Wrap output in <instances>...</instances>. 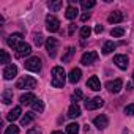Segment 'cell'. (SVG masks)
<instances>
[{
  "label": "cell",
  "mask_w": 134,
  "mask_h": 134,
  "mask_svg": "<svg viewBox=\"0 0 134 134\" xmlns=\"http://www.w3.org/2000/svg\"><path fill=\"white\" fill-rule=\"evenodd\" d=\"M65 81H66V73H65V70L62 68V66H54V68H52V81H51L52 87H55V88H63Z\"/></svg>",
  "instance_id": "cell-1"
},
{
  "label": "cell",
  "mask_w": 134,
  "mask_h": 134,
  "mask_svg": "<svg viewBox=\"0 0 134 134\" xmlns=\"http://www.w3.org/2000/svg\"><path fill=\"white\" fill-rule=\"evenodd\" d=\"M36 79L33 76H22L18 82H16V88L19 90H30V88H35L36 87Z\"/></svg>",
  "instance_id": "cell-2"
},
{
  "label": "cell",
  "mask_w": 134,
  "mask_h": 134,
  "mask_svg": "<svg viewBox=\"0 0 134 134\" xmlns=\"http://www.w3.org/2000/svg\"><path fill=\"white\" fill-rule=\"evenodd\" d=\"M98 58H99L98 52H95V51H88V52H85V54L81 57V63H82V65H85V66H90V65L96 63V62H98Z\"/></svg>",
  "instance_id": "cell-3"
},
{
  "label": "cell",
  "mask_w": 134,
  "mask_h": 134,
  "mask_svg": "<svg viewBox=\"0 0 134 134\" xmlns=\"http://www.w3.org/2000/svg\"><path fill=\"white\" fill-rule=\"evenodd\" d=\"M41 58L40 57H30L27 62H25V68L29 71H33V73H38L41 71Z\"/></svg>",
  "instance_id": "cell-4"
},
{
  "label": "cell",
  "mask_w": 134,
  "mask_h": 134,
  "mask_svg": "<svg viewBox=\"0 0 134 134\" xmlns=\"http://www.w3.org/2000/svg\"><path fill=\"white\" fill-rule=\"evenodd\" d=\"M46 29L51 32V33H55L58 29H60V21L54 16V14H49L46 18Z\"/></svg>",
  "instance_id": "cell-5"
},
{
  "label": "cell",
  "mask_w": 134,
  "mask_h": 134,
  "mask_svg": "<svg viewBox=\"0 0 134 134\" xmlns=\"http://www.w3.org/2000/svg\"><path fill=\"white\" fill-rule=\"evenodd\" d=\"M106 88L109 90V93H120L121 88H123V81L121 79H115V81H109L106 84Z\"/></svg>",
  "instance_id": "cell-6"
},
{
  "label": "cell",
  "mask_w": 134,
  "mask_h": 134,
  "mask_svg": "<svg viewBox=\"0 0 134 134\" xmlns=\"http://www.w3.org/2000/svg\"><path fill=\"white\" fill-rule=\"evenodd\" d=\"M103 106H104V99L99 98V96L85 101V109H87V110H95V109H99V107H103Z\"/></svg>",
  "instance_id": "cell-7"
},
{
  "label": "cell",
  "mask_w": 134,
  "mask_h": 134,
  "mask_svg": "<svg viewBox=\"0 0 134 134\" xmlns=\"http://www.w3.org/2000/svg\"><path fill=\"white\" fill-rule=\"evenodd\" d=\"M18 74V66L16 65H7L3 70V79L5 81H11L13 77H16Z\"/></svg>",
  "instance_id": "cell-8"
},
{
  "label": "cell",
  "mask_w": 134,
  "mask_h": 134,
  "mask_svg": "<svg viewBox=\"0 0 134 134\" xmlns=\"http://www.w3.org/2000/svg\"><path fill=\"white\" fill-rule=\"evenodd\" d=\"M7 43H8L10 47L18 49V46L22 43V33H11V35L8 36V40H7Z\"/></svg>",
  "instance_id": "cell-9"
},
{
  "label": "cell",
  "mask_w": 134,
  "mask_h": 134,
  "mask_svg": "<svg viewBox=\"0 0 134 134\" xmlns=\"http://www.w3.org/2000/svg\"><path fill=\"white\" fill-rule=\"evenodd\" d=\"M57 47H58V41L55 40V38H47L46 40V49H47V52H49V55L54 58L55 57V54H57Z\"/></svg>",
  "instance_id": "cell-10"
},
{
  "label": "cell",
  "mask_w": 134,
  "mask_h": 134,
  "mask_svg": "<svg viewBox=\"0 0 134 134\" xmlns=\"http://www.w3.org/2000/svg\"><path fill=\"white\" fill-rule=\"evenodd\" d=\"M30 52H32V46H30L29 43H21V44L18 46V49H16V57H18V58H22V57L29 55Z\"/></svg>",
  "instance_id": "cell-11"
},
{
  "label": "cell",
  "mask_w": 134,
  "mask_h": 134,
  "mask_svg": "<svg viewBox=\"0 0 134 134\" xmlns=\"http://www.w3.org/2000/svg\"><path fill=\"white\" fill-rule=\"evenodd\" d=\"M114 63L118 66L120 70H126V68H128V65H129V60H128V57H126V55L118 54V55H115V57H114Z\"/></svg>",
  "instance_id": "cell-12"
},
{
  "label": "cell",
  "mask_w": 134,
  "mask_h": 134,
  "mask_svg": "<svg viewBox=\"0 0 134 134\" xmlns=\"http://www.w3.org/2000/svg\"><path fill=\"white\" fill-rule=\"evenodd\" d=\"M93 125H95L98 129H106V128L109 126V118H107L106 115H98V117H95Z\"/></svg>",
  "instance_id": "cell-13"
},
{
  "label": "cell",
  "mask_w": 134,
  "mask_h": 134,
  "mask_svg": "<svg viewBox=\"0 0 134 134\" xmlns=\"http://www.w3.org/2000/svg\"><path fill=\"white\" fill-rule=\"evenodd\" d=\"M87 87H88L90 90H93V92H98V90H101V82H99L98 76H92V77L87 81Z\"/></svg>",
  "instance_id": "cell-14"
},
{
  "label": "cell",
  "mask_w": 134,
  "mask_h": 134,
  "mask_svg": "<svg viewBox=\"0 0 134 134\" xmlns=\"http://www.w3.org/2000/svg\"><path fill=\"white\" fill-rule=\"evenodd\" d=\"M81 76H82V71H81L79 68H73V70L70 71V74H68V81H70L71 84H76V82L81 81Z\"/></svg>",
  "instance_id": "cell-15"
},
{
  "label": "cell",
  "mask_w": 134,
  "mask_h": 134,
  "mask_svg": "<svg viewBox=\"0 0 134 134\" xmlns=\"http://www.w3.org/2000/svg\"><path fill=\"white\" fill-rule=\"evenodd\" d=\"M19 101H21V104H25V106H29V104H33V103L36 101V96H35L32 92H29V93H24V95L19 98Z\"/></svg>",
  "instance_id": "cell-16"
},
{
  "label": "cell",
  "mask_w": 134,
  "mask_h": 134,
  "mask_svg": "<svg viewBox=\"0 0 134 134\" xmlns=\"http://www.w3.org/2000/svg\"><path fill=\"white\" fill-rule=\"evenodd\" d=\"M123 13L121 11H112L110 14H109V18H107V21L110 22V24H118V22H121L123 21Z\"/></svg>",
  "instance_id": "cell-17"
},
{
  "label": "cell",
  "mask_w": 134,
  "mask_h": 134,
  "mask_svg": "<svg viewBox=\"0 0 134 134\" xmlns=\"http://www.w3.org/2000/svg\"><path fill=\"white\" fill-rule=\"evenodd\" d=\"M21 114H22V109H21V106H16V107H13V110H10V112H8V115H7V120H10V121H14V120H18V118L21 117Z\"/></svg>",
  "instance_id": "cell-18"
},
{
  "label": "cell",
  "mask_w": 134,
  "mask_h": 134,
  "mask_svg": "<svg viewBox=\"0 0 134 134\" xmlns=\"http://www.w3.org/2000/svg\"><path fill=\"white\" fill-rule=\"evenodd\" d=\"M77 8L76 7H73V5H70L68 8H66V11H65V16H66V19H70V21H73V19H76L77 18Z\"/></svg>",
  "instance_id": "cell-19"
},
{
  "label": "cell",
  "mask_w": 134,
  "mask_h": 134,
  "mask_svg": "<svg viewBox=\"0 0 134 134\" xmlns=\"http://www.w3.org/2000/svg\"><path fill=\"white\" fill-rule=\"evenodd\" d=\"M81 115V107L74 103V104H71L70 106V109H68V117L70 118H77Z\"/></svg>",
  "instance_id": "cell-20"
},
{
  "label": "cell",
  "mask_w": 134,
  "mask_h": 134,
  "mask_svg": "<svg viewBox=\"0 0 134 134\" xmlns=\"http://www.w3.org/2000/svg\"><path fill=\"white\" fill-rule=\"evenodd\" d=\"M2 101H3V104H10L11 101H13V92L11 90H3V93H2Z\"/></svg>",
  "instance_id": "cell-21"
},
{
  "label": "cell",
  "mask_w": 134,
  "mask_h": 134,
  "mask_svg": "<svg viewBox=\"0 0 134 134\" xmlns=\"http://www.w3.org/2000/svg\"><path fill=\"white\" fill-rule=\"evenodd\" d=\"M33 118H35V114H33V112H29V114H25V115L21 118V125H22V126H27V125H30V123L33 121Z\"/></svg>",
  "instance_id": "cell-22"
},
{
  "label": "cell",
  "mask_w": 134,
  "mask_h": 134,
  "mask_svg": "<svg viewBox=\"0 0 134 134\" xmlns=\"http://www.w3.org/2000/svg\"><path fill=\"white\" fill-rule=\"evenodd\" d=\"M79 126H81L79 123H70L68 126H66V132L68 134H79V131H81Z\"/></svg>",
  "instance_id": "cell-23"
},
{
  "label": "cell",
  "mask_w": 134,
  "mask_h": 134,
  "mask_svg": "<svg viewBox=\"0 0 134 134\" xmlns=\"http://www.w3.org/2000/svg\"><path fill=\"white\" fill-rule=\"evenodd\" d=\"M114 49H115V43H114V41H106L104 46H103V54L107 55V54H110Z\"/></svg>",
  "instance_id": "cell-24"
},
{
  "label": "cell",
  "mask_w": 134,
  "mask_h": 134,
  "mask_svg": "<svg viewBox=\"0 0 134 134\" xmlns=\"http://www.w3.org/2000/svg\"><path fill=\"white\" fill-rule=\"evenodd\" d=\"M74 52H76V49H74V47H68V49H66V52H65V55L62 57V60H63V63H68V62L71 60V57L74 55Z\"/></svg>",
  "instance_id": "cell-25"
},
{
  "label": "cell",
  "mask_w": 134,
  "mask_h": 134,
  "mask_svg": "<svg viewBox=\"0 0 134 134\" xmlns=\"http://www.w3.org/2000/svg\"><path fill=\"white\" fill-rule=\"evenodd\" d=\"M32 109H33V112H38V114H41V112L44 110V103H43L41 99H36V101L32 104Z\"/></svg>",
  "instance_id": "cell-26"
},
{
  "label": "cell",
  "mask_w": 134,
  "mask_h": 134,
  "mask_svg": "<svg viewBox=\"0 0 134 134\" xmlns=\"http://www.w3.org/2000/svg\"><path fill=\"white\" fill-rule=\"evenodd\" d=\"M110 35H112L114 38H120V36L125 35V29H123V27H115V29H112Z\"/></svg>",
  "instance_id": "cell-27"
},
{
  "label": "cell",
  "mask_w": 134,
  "mask_h": 134,
  "mask_svg": "<svg viewBox=\"0 0 134 134\" xmlns=\"http://www.w3.org/2000/svg\"><path fill=\"white\" fill-rule=\"evenodd\" d=\"M62 0H57V2H47V7L52 10V11H58L60 8H62Z\"/></svg>",
  "instance_id": "cell-28"
},
{
  "label": "cell",
  "mask_w": 134,
  "mask_h": 134,
  "mask_svg": "<svg viewBox=\"0 0 134 134\" xmlns=\"http://www.w3.org/2000/svg\"><path fill=\"white\" fill-rule=\"evenodd\" d=\"M81 5H82L84 10H90V8H93L96 5V2H95V0H82Z\"/></svg>",
  "instance_id": "cell-29"
},
{
  "label": "cell",
  "mask_w": 134,
  "mask_h": 134,
  "mask_svg": "<svg viewBox=\"0 0 134 134\" xmlns=\"http://www.w3.org/2000/svg\"><path fill=\"white\" fill-rule=\"evenodd\" d=\"M0 63H3V65L10 63V54L7 51H0Z\"/></svg>",
  "instance_id": "cell-30"
},
{
  "label": "cell",
  "mask_w": 134,
  "mask_h": 134,
  "mask_svg": "<svg viewBox=\"0 0 134 134\" xmlns=\"http://www.w3.org/2000/svg\"><path fill=\"white\" fill-rule=\"evenodd\" d=\"M90 35H92V29H90L88 25H84V27L81 29V38L85 40V38H88Z\"/></svg>",
  "instance_id": "cell-31"
},
{
  "label": "cell",
  "mask_w": 134,
  "mask_h": 134,
  "mask_svg": "<svg viewBox=\"0 0 134 134\" xmlns=\"http://www.w3.org/2000/svg\"><path fill=\"white\" fill-rule=\"evenodd\" d=\"M3 134H19V126L11 125V126H8V128L5 129V132H3Z\"/></svg>",
  "instance_id": "cell-32"
},
{
  "label": "cell",
  "mask_w": 134,
  "mask_h": 134,
  "mask_svg": "<svg viewBox=\"0 0 134 134\" xmlns=\"http://www.w3.org/2000/svg\"><path fill=\"white\" fill-rule=\"evenodd\" d=\"M125 114H126V115H131V117H134V103L125 107Z\"/></svg>",
  "instance_id": "cell-33"
},
{
  "label": "cell",
  "mask_w": 134,
  "mask_h": 134,
  "mask_svg": "<svg viewBox=\"0 0 134 134\" xmlns=\"http://www.w3.org/2000/svg\"><path fill=\"white\" fill-rule=\"evenodd\" d=\"M33 41H35V44H36V46H41V44H43V36H41V35H35Z\"/></svg>",
  "instance_id": "cell-34"
},
{
  "label": "cell",
  "mask_w": 134,
  "mask_h": 134,
  "mask_svg": "<svg viewBox=\"0 0 134 134\" xmlns=\"http://www.w3.org/2000/svg\"><path fill=\"white\" fill-rule=\"evenodd\" d=\"M73 98H74L76 101H77V99H82V98H84V93H82L81 90H76V92H74V95H73Z\"/></svg>",
  "instance_id": "cell-35"
},
{
  "label": "cell",
  "mask_w": 134,
  "mask_h": 134,
  "mask_svg": "<svg viewBox=\"0 0 134 134\" xmlns=\"http://www.w3.org/2000/svg\"><path fill=\"white\" fill-rule=\"evenodd\" d=\"M27 134H41V129L40 128H30L27 131Z\"/></svg>",
  "instance_id": "cell-36"
},
{
  "label": "cell",
  "mask_w": 134,
  "mask_h": 134,
  "mask_svg": "<svg viewBox=\"0 0 134 134\" xmlns=\"http://www.w3.org/2000/svg\"><path fill=\"white\" fill-rule=\"evenodd\" d=\"M88 19H90V13H84V14L81 16V21H82V22H85V21H88Z\"/></svg>",
  "instance_id": "cell-37"
},
{
  "label": "cell",
  "mask_w": 134,
  "mask_h": 134,
  "mask_svg": "<svg viewBox=\"0 0 134 134\" xmlns=\"http://www.w3.org/2000/svg\"><path fill=\"white\" fill-rule=\"evenodd\" d=\"M74 29H76V25H74V24H70V30H68V33L73 35V33H74Z\"/></svg>",
  "instance_id": "cell-38"
},
{
  "label": "cell",
  "mask_w": 134,
  "mask_h": 134,
  "mask_svg": "<svg viewBox=\"0 0 134 134\" xmlns=\"http://www.w3.org/2000/svg\"><path fill=\"white\" fill-rule=\"evenodd\" d=\"M103 30H104V29H103V25H96V27H95V32H96V33H101Z\"/></svg>",
  "instance_id": "cell-39"
},
{
  "label": "cell",
  "mask_w": 134,
  "mask_h": 134,
  "mask_svg": "<svg viewBox=\"0 0 134 134\" xmlns=\"http://www.w3.org/2000/svg\"><path fill=\"white\" fill-rule=\"evenodd\" d=\"M51 134H63V131H54V132H51Z\"/></svg>",
  "instance_id": "cell-40"
},
{
  "label": "cell",
  "mask_w": 134,
  "mask_h": 134,
  "mask_svg": "<svg viewBox=\"0 0 134 134\" xmlns=\"http://www.w3.org/2000/svg\"><path fill=\"white\" fill-rule=\"evenodd\" d=\"M132 81H134V71H132Z\"/></svg>",
  "instance_id": "cell-41"
}]
</instances>
